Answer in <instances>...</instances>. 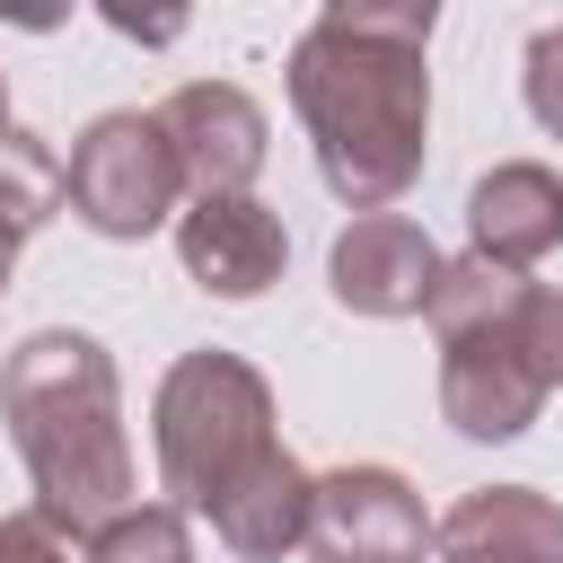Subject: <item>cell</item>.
Wrapping results in <instances>:
<instances>
[{
	"mask_svg": "<svg viewBox=\"0 0 563 563\" xmlns=\"http://www.w3.org/2000/svg\"><path fill=\"white\" fill-rule=\"evenodd\" d=\"M0 132H9V79H0Z\"/></svg>",
	"mask_w": 563,
	"mask_h": 563,
	"instance_id": "22",
	"label": "cell"
},
{
	"mask_svg": "<svg viewBox=\"0 0 563 563\" xmlns=\"http://www.w3.org/2000/svg\"><path fill=\"white\" fill-rule=\"evenodd\" d=\"M123 44H141V53H167L185 26H194V0H88Z\"/></svg>",
	"mask_w": 563,
	"mask_h": 563,
	"instance_id": "17",
	"label": "cell"
},
{
	"mask_svg": "<svg viewBox=\"0 0 563 563\" xmlns=\"http://www.w3.org/2000/svg\"><path fill=\"white\" fill-rule=\"evenodd\" d=\"M528 299V290H519ZM519 317V308H510ZM510 317H484V325H457L440 334V413L457 440H519L537 413H545V378L528 369Z\"/></svg>",
	"mask_w": 563,
	"mask_h": 563,
	"instance_id": "6",
	"label": "cell"
},
{
	"mask_svg": "<svg viewBox=\"0 0 563 563\" xmlns=\"http://www.w3.org/2000/svg\"><path fill=\"white\" fill-rule=\"evenodd\" d=\"M308 563H422L431 519L396 466H334L308 484Z\"/></svg>",
	"mask_w": 563,
	"mask_h": 563,
	"instance_id": "5",
	"label": "cell"
},
{
	"mask_svg": "<svg viewBox=\"0 0 563 563\" xmlns=\"http://www.w3.org/2000/svg\"><path fill=\"white\" fill-rule=\"evenodd\" d=\"M150 440H158V484H167V510H220L264 457H282V431H273V387L255 361L202 343L185 352L158 396H150Z\"/></svg>",
	"mask_w": 563,
	"mask_h": 563,
	"instance_id": "3",
	"label": "cell"
},
{
	"mask_svg": "<svg viewBox=\"0 0 563 563\" xmlns=\"http://www.w3.org/2000/svg\"><path fill=\"white\" fill-rule=\"evenodd\" d=\"M62 211V158H53V141L44 132H0V238H35L44 220Z\"/></svg>",
	"mask_w": 563,
	"mask_h": 563,
	"instance_id": "13",
	"label": "cell"
},
{
	"mask_svg": "<svg viewBox=\"0 0 563 563\" xmlns=\"http://www.w3.org/2000/svg\"><path fill=\"white\" fill-rule=\"evenodd\" d=\"M70 545H79V537H62L44 510H9V519H0V563H79Z\"/></svg>",
	"mask_w": 563,
	"mask_h": 563,
	"instance_id": "19",
	"label": "cell"
},
{
	"mask_svg": "<svg viewBox=\"0 0 563 563\" xmlns=\"http://www.w3.org/2000/svg\"><path fill=\"white\" fill-rule=\"evenodd\" d=\"M176 264L211 299H264L282 282V264H290V229L255 194H194L176 211Z\"/></svg>",
	"mask_w": 563,
	"mask_h": 563,
	"instance_id": "8",
	"label": "cell"
},
{
	"mask_svg": "<svg viewBox=\"0 0 563 563\" xmlns=\"http://www.w3.org/2000/svg\"><path fill=\"white\" fill-rule=\"evenodd\" d=\"M150 114H158V132L176 150L185 194H246L255 185V167H264V106L238 79H185Z\"/></svg>",
	"mask_w": 563,
	"mask_h": 563,
	"instance_id": "9",
	"label": "cell"
},
{
	"mask_svg": "<svg viewBox=\"0 0 563 563\" xmlns=\"http://www.w3.org/2000/svg\"><path fill=\"white\" fill-rule=\"evenodd\" d=\"M79 563H194V528H185V510H167V501H132L123 519H106L97 537H88V554Z\"/></svg>",
	"mask_w": 563,
	"mask_h": 563,
	"instance_id": "14",
	"label": "cell"
},
{
	"mask_svg": "<svg viewBox=\"0 0 563 563\" xmlns=\"http://www.w3.org/2000/svg\"><path fill=\"white\" fill-rule=\"evenodd\" d=\"M0 422L35 475V510L62 537H97L132 510V440H123V387L97 334L44 325L0 361Z\"/></svg>",
	"mask_w": 563,
	"mask_h": 563,
	"instance_id": "1",
	"label": "cell"
},
{
	"mask_svg": "<svg viewBox=\"0 0 563 563\" xmlns=\"http://www.w3.org/2000/svg\"><path fill=\"white\" fill-rule=\"evenodd\" d=\"M70 9H79V0H0V18H9V26H26V35H53Z\"/></svg>",
	"mask_w": 563,
	"mask_h": 563,
	"instance_id": "20",
	"label": "cell"
},
{
	"mask_svg": "<svg viewBox=\"0 0 563 563\" xmlns=\"http://www.w3.org/2000/svg\"><path fill=\"white\" fill-rule=\"evenodd\" d=\"M9 264H18V238H0V299H9Z\"/></svg>",
	"mask_w": 563,
	"mask_h": 563,
	"instance_id": "21",
	"label": "cell"
},
{
	"mask_svg": "<svg viewBox=\"0 0 563 563\" xmlns=\"http://www.w3.org/2000/svg\"><path fill=\"white\" fill-rule=\"evenodd\" d=\"M440 246L422 220L405 211H352L325 246V282L352 317H422L431 308V282H440Z\"/></svg>",
	"mask_w": 563,
	"mask_h": 563,
	"instance_id": "7",
	"label": "cell"
},
{
	"mask_svg": "<svg viewBox=\"0 0 563 563\" xmlns=\"http://www.w3.org/2000/svg\"><path fill=\"white\" fill-rule=\"evenodd\" d=\"M62 202L114 246L167 229V211L185 202V176H176V150L158 132V114H132V106L97 114L62 158Z\"/></svg>",
	"mask_w": 563,
	"mask_h": 563,
	"instance_id": "4",
	"label": "cell"
},
{
	"mask_svg": "<svg viewBox=\"0 0 563 563\" xmlns=\"http://www.w3.org/2000/svg\"><path fill=\"white\" fill-rule=\"evenodd\" d=\"M466 238H475V255H493V264H510V273L545 264V255L563 246V176L537 167V158H501V167L475 176V194H466Z\"/></svg>",
	"mask_w": 563,
	"mask_h": 563,
	"instance_id": "11",
	"label": "cell"
},
{
	"mask_svg": "<svg viewBox=\"0 0 563 563\" xmlns=\"http://www.w3.org/2000/svg\"><path fill=\"white\" fill-rule=\"evenodd\" d=\"M290 106L308 123L317 176L343 211H387L431 150V62L422 44L308 26L290 44Z\"/></svg>",
	"mask_w": 563,
	"mask_h": 563,
	"instance_id": "2",
	"label": "cell"
},
{
	"mask_svg": "<svg viewBox=\"0 0 563 563\" xmlns=\"http://www.w3.org/2000/svg\"><path fill=\"white\" fill-rule=\"evenodd\" d=\"M325 26H343V35H387V44H431L440 0H325Z\"/></svg>",
	"mask_w": 563,
	"mask_h": 563,
	"instance_id": "15",
	"label": "cell"
},
{
	"mask_svg": "<svg viewBox=\"0 0 563 563\" xmlns=\"http://www.w3.org/2000/svg\"><path fill=\"white\" fill-rule=\"evenodd\" d=\"M519 88H528V114L563 141V26H537L528 53H519Z\"/></svg>",
	"mask_w": 563,
	"mask_h": 563,
	"instance_id": "18",
	"label": "cell"
},
{
	"mask_svg": "<svg viewBox=\"0 0 563 563\" xmlns=\"http://www.w3.org/2000/svg\"><path fill=\"white\" fill-rule=\"evenodd\" d=\"M440 563H563V501L537 484H475L431 519Z\"/></svg>",
	"mask_w": 563,
	"mask_h": 563,
	"instance_id": "10",
	"label": "cell"
},
{
	"mask_svg": "<svg viewBox=\"0 0 563 563\" xmlns=\"http://www.w3.org/2000/svg\"><path fill=\"white\" fill-rule=\"evenodd\" d=\"M308 466L282 449V457H264L220 510H211V537L229 545V554H246V563H282V554H299V537H308Z\"/></svg>",
	"mask_w": 563,
	"mask_h": 563,
	"instance_id": "12",
	"label": "cell"
},
{
	"mask_svg": "<svg viewBox=\"0 0 563 563\" xmlns=\"http://www.w3.org/2000/svg\"><path fill=\"white\" fill-rule=\"evenodd\" d=\"M510 334H519L528 369H537V378H545V396H554V387H563V290H554V282H528V299H519Z\"/></svg>",
	"mask_w": 563,
	"mask_h": 563,
	"instance_id": "16",
	"label": "cell"
}]
</instances>
